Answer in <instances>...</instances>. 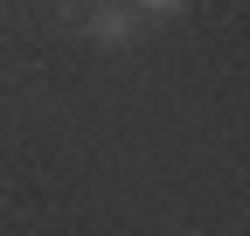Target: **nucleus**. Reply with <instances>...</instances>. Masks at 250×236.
I'll list each match as a JSON object with an SVG mask.
<instances>
[{"label":"nucleus","mask_w":250,"mask_h":236,"mask_svg":"<svg viewBox=\"0 0 250 236\" xmlns=\"http://www.w3.org/2000/svg\"><path fill=\"white\" fill-rule=\"evenodd\" d=\"M83 35L98 49H132L146 35V21H139L132 0H83Z\"/></svg>","instance_id":"f257e3e1"},{"label":"nucleus","mask_w":250,"mask_h":236,"mask_svg":"<svg viewBox=\"0 0 250 236\" xmlns=\"http://www.w3.org/2000/svg\"><path fill=\"white\" fill-rule=\"evenodd\" d=\"M132 7H139V21H181L195 0H132Z\"/></svg>","instance_id":"f03ea898"},{"label":"nucleus","mask_w":250,"mask_h":236,"mask_svg":"<svg viewBox=\"0 0 250 236\" xmlns=\"http://www.w3.org/2000/svg\"><path fill=\"white\" fill-rule=\"evenodd\" d=\"M56 7H77V0H56Z\"/></svg>","instance_id":"7ed1b4c3"}]
</instances>
